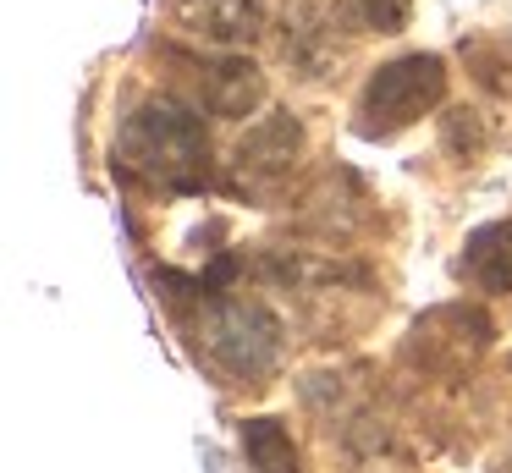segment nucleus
I'll list each match as a JSON object with an SVG mask.
<instances>
[{
	"label": "nucleus",
	"instance_id": "obj_8",
	"mask_svg": "<svg viewBox=\"0 0 512 473\" xmlns=\"http://www.w3.org/2000/svg\"><path fill=\"white\" fill-rule=\"evenodd\" d=\"M188 17H199V33H215V39L237 44V39H254L259 28V0H204L199 11L188 6Z\"/></svg>",
	"mask_w": 512,
	"mask_h": 473
},
{
	"label": "nucleus",
	"instance_id": "obj_4",
	"mask_svg": "<svg viewBox=\"0 0 512 473\" xmlns=\"http://www.w3.org/2000/svg\"><path fill=\"white\" fill-rule=\"evenodd\" d=\"M298 154H303V127L276 110V116L259 121V127L237 143V160H232L237 187H243V193H270L276 182H287V176H292Z\"/></svg>",
	"mask_w": 512,
	"mask_h": 473
},
{
	"label": "nucleus",
	"instance_id": "obj_6",
	"mask_svg": "<svg viewBox=\"0 0 512 473\" xmlns=\"http://www.w3.org/2000/svg\"><path fill=\"white\" fill-rule=\"evenodd\" d=\"M199 99H204V110H215V116H248V110L265 99V77L254 72V61L226 55V61L199 66Z\"/></svg>",
	"mask_w": 512,
	"mask_h": 473
},
{
	"label": "nucleus",
	"instance_id": "obj_5",
	"mask_svg": "<svg viewBox=\"0 0 512 473\" xmlns=\"http://www.w3.org/2000/svg\"><path fill=\"white\" fill-rule=\"evenodd\" d=\"M457 281L474 292H512V220H490V226L468 231L463 253H457Z\"/></svg>",
	"mask_w": 512,
	"mask_h": 473
},
{
	"label": "nucleus",
	"instance_id": "obj_9",
	"mask_svg": "<svg viewBox=\"0 0 512 473\" xmlns=\"http://www.w3.org/2000/svg\"><path fill=\"white\" fill-rule=\"evenodd\" d=\"M413 17V0H347V22L358 33H402Z\"/></svg>",
	"mask_w": 512,
	"mask_h": 473
},
{
	"label": "nucleus",
	"instance_id": "obj_3",
	"mask_svg": "<svg viewBox=\"0 0 512 473\" xmlns=\"http://www.w3.org/2000/svg\"><path fill=\"white\" fill-rule=\"evenodd\" d=\"M204 347L232 380L259 385V374H270L281 358V325L270 319V308L248 303V297H226L204 314Z\"/></svg>",
	"mask_w": 512,
	"mask_h": 473
},
{
	"label": "nucleus",
	"instance_id": "obj_7",
	"mask_svg": "<svg viewBox=\"0 0 512 473\" xmlns=\"http://www.w3.org/2000/svg\"><path fill=\"white\" fill-rule=\"evenodd\" d=\"M243 457L254 473H303L298 468V446H292L281 418H248L243 424Z\"/></svg>",
	"mask_w": 512,
	"mask_h": 473
},
{
	"label": "nucleus",
	"instance_id": "obj_2",
	"mask_svg": "<svg viewBox=\"0 0 512 473\" xmlns=\"http://www.w3.org/2000/svg\"><path fill=\"white\" fill-rule=\"evenodd\" d=\"M446 94V61L441 55H397V61L375 66L358 94V132L364 138H391V132L413 127L430 116Z\"/></svg>",
	"mask_w": 512,
	"mask_h": 473
},
{
	"label": "nucleus",
	"instance_id": "obj_1",
	"mask_svg": "<svg viewBox=\"0 0 512 473\" xmlns=\"http://www.w3.org/2000/svg\"><path fill=\"white\" fill-rule=\"evenodd\" d=\"M116 165L144 182L166 187V193H204L210 187V132H204V110L182 105V99H144L133 116L122 121L116 138Z\"/></svg>",
	"mask_w": 512,
	"mask_h": 473
}]
</instances>
